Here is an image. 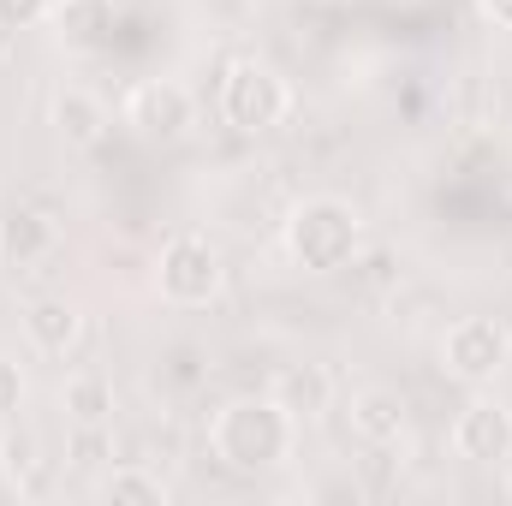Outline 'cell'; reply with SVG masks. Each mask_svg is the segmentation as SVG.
Instances as JSON below:
<instances>
[{
    "label": "cell",
    "mask_w": 512,
    "mask_h": 506,
    "mask_svg": "<svg viewBox=\"0 0 512 506\" xmlns=\"http://www.w3.org/2000/svg\"><path fill=\"white\" fill-rule=\"evenodd\" d=\"M60 405H66L72 423H108V417H114V381L96 376V370H84V376L66 381Z\"/></svg>",
    "instance_id": "15"
},
{
    "label": "cell",
    "mask_w": 512,
    "mask_h": 506,
    "mask_svg": "<svg viewBox=\"0 0 512 506\" xmlns=\"http://www.w3.org/2000/svg\"><path fill=\"white\" fill-rule=\"evenodd\" d=\"M274 399L292 411V423L298 417H322L328 399H334V376L322 364H292V370H280V381H274Z\"/></svg>",
    "instance_id": "12"
},
{
    "label": "cell",
    "mask_w": 512,
    "mask_h": 506,
    "mask_svg": "<svg viewBox=\"0 0 512 506\" xmlns=\"http://www.w3.org/2000/svg\"><path fill=\"white\" fill-rule=\"evenodd\" d=\"M78 334H84V310L72 298H36L24 310V340L36 352H48V358H66L78 346Z\"/></svg>",
    "instance_id": "9"
},
{
    "label": "cell",
    "mask_w": 512,
    "mask_h": 506,
    "mask_svg": "<svg viewBox=\"0 0 512 506\" xmlns=\"http://www.w3.org/2000/svg\"><path fill=\"white\" fill-rule=\"evenodd\" d=\"M453 453L471 465H507L512 459V411L501 399H471L453 423Z\"/></svg>",
    "instance_id": "7"
},
{
    "label": "cell",
    "mask_w": 512,
    "mask_h": 506,
    "mask_svg": "<svg viewBox=\"0 0 512 506\" xmlns=\"http://www.w3.org/2000/svg\"><path fill=\"white\" fill-rule=\"evenodd\" d=\"M507 495H512V459H507Z\"/></svg>",
    "instance_id": "19"
},
{
    "label": "cell",
    "mask_w": 512,
    "mask_h": 506,
    "mask_svg": "<svg viewBox=\"0 0 512 506\" xmlns=\"http://www.w3.org/2000/svg\"><path fill=\"white\" fill-rule=\"evenodd\" d=\"M54 0H0V30H36L48 24Z\"/></svg>",
    "instance_id": "16"
},
{
    "label": "cell",
    "mask_w": 512,
    "mask_h": 506,
    "mask_svg": "<svg viewBox=\"0 0 512 506\" xmlns=\"http://www.w3.org/2000/svg\"><path fill=\"white\" fill-rule=\"evenodd\" d=\"M54 126L66 143H96L102 126H108V108L90 96V90H60L54 96Z\"/></svg>",
    "instance_id": "13"
},
{
    "label": "cell",
    "mask_w": 512,
    "mask_h": 506,
    "mask_svg": "<svg viewBox=\"0 0 512 506\" xmlns=\"http://www.w3.org/2000/svg\"><path fill=\"white\" fill-rule=\"evenodd\" d=\"M209 447H215V459H221L227 471H245V477L274 471V465L292 453V411H286L274 393H262V399H233V405L215 411Z\"/></svg>",
    "instance_id": "1"
},
{
    "label": "cell",
    "mask_w": 512,
    "mask_h": 506,
    "mask_svg": "<svg viewBox=\"0 0 512 506\" xmlns=\"http://www.w3.org/2000/svg\"><path fill=\"white\" fill-rule=\"evenodd\" d=\"M441 364H447V376L465 381V387H489V381L512 364V328L495 322V316H465V322H453L447 340H441Z\"/></svg>",
    "instance_id": "4"
},
{
    "label": "cell",
    "mask_w": 512,
    "mask_h": 506,
    "mask_svg": "<svg viewBox=\"0 0 512 506\" xmlns=\"http://www.w3.org/2000/svg\"><path fill=\"white\" fill-rule=\"evenodd\" d=\"M215 292H221V251H215L203 233L167 239V251H161V298L197 310V304H209Z\"/></svg>",
    "instance_id": "5"
},
{
    "label": "cell",
    "mask_w": 512,
    "mask_h": 506,
    "mask_svg": "<svg viewBox=\"0 0 512 506\" xmlns=\"http://www.w3.org/2000/svg\"><path fill=\"white\" fill-rule=\"evenodd\" d=\"M48 24H54V36H60L66 48L96 54V48H108V42H114L120 6H114V0H54Z\"/></svg>",
    "instance_id": "8"
},
{
    "label": "cell",
    "mask_w": 512,
    "mask_h": 506,
    "mask_svg": "<svg viewBox=\"0 0 512 506\" xmlns=\"http://www.w3.org/2000/svg\"><path fill=\"white\" fill-rule=\"evenodd\" d=\"M96 495L114 506H167V483L155 471H143V465H120V471H108L96 483Z\"/></svg>",
    "instance_id": "14"
},
{
    "label": "cell",
    "mask_w": 512,
    "mask_h": 506,
    "mask_svg": "<svg viewBox=\"0 0 512 506\" xmlns=\"http://www.w3.org/2000/svg\"><path fill=\"white\" fill-rule=\"evenodd\" d=\"M54 251V221L36 209H12L0 221V262L6 268H36L42 256Z\"/></svg>",
    "instance_id": "11"
},
{
    "label": "cell",
    "mask_w": 512,
    "mask_h": 506,
    "mask_svg": "<svg viewBox=\"0 0 512 506\" xmlns=\"http://www.w3.org/2000/svg\"><path fill=\"white\" fill-rule=\"evenodd\" d=\"M477 6H483V18H489V24L512 30V0H477Z\"/></svg>",
    "instance_id": "18"
},
{
    "label": "cell",
    "mask_w": 512,
    "mask_h": 506,
    "mask_svg": "<svg viewBox=\"0 0 512 506\" xmlns=\"http://www.w3.org/2000/svg\"><path fill=\"white\" fill-rule=\"evenodd\" d=\"M286 108H292V90H286V78L274 72V66H262V60H239V66H227V78H221V114H227V126L233 131H274L286 120Z\"/></svg>",
    "instance_id": "3"
},
{
    "label": "cell",
    "mask_w": 512,
    "mask_h": 506,
    "mask_svg": "<svg viewBox=\"0 0 512 506\" xmlns=\"http://www.w3.org/2000/svg\"><path fill=\"white\" fill-rule=\"evenodd\" d=\"M364 245V221L346 197H304L292 215H286V256L304 268V274H334L346 268Z\"/></svg>",
    "instance_id": "2"
},
{
    "label": "cell",
    "mask_w": 512,
    "mask_h": 506,
    "mask_svg": "<svg viewBox=\"0 0 512 506\" xmlns=\"http://www.w3.org/2000/svg\"><path fill=\"white\" fill-rule=\"evenodd\" d=\"M405 423H411V411H405V399H399L393 387H364V393H352V435H358V441L393 447V441H405Z\"/></svg>",
    "instance_id": "10"
},
{
    "label": "cell",
    "mask_w": 512,
    "mask_h": 506,
    "mask_svg": "<svg viewBox=\"0 0 512 506\" xmlns=\"http://www.w3.org/2000/svg\"><path fill=\"white\" fill-rule=\"evenodd\" d=\"M18 405H24V370H18L12 358H0V423H6Z\"/></svg>",
    "instance_id": "17"
},
{
    "label": "cell",
    "mask_w": 512,
    "mask_h": 506,
    "mask_svg": "<svg viewBox=\"0 0 512 506\" xmlns=\"http://www.w3.org/2000/svg\"><path fill=\"white\" fill-rule=\"evenodd\" d=\"M126 120L143 137H185L191 120H197V102H191V90L185 84H173V78H143L137 90L126 96Z\"/></svg>",
    "instance_id": "6"
}]
</instances>
